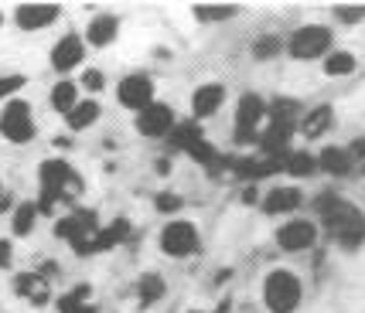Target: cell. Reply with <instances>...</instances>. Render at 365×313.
<instances>
[{
	"mask_svg": "<svg viewBox=\"0 0 365 313\" xmlns=\"http://www.w3.org/2000/svg\"><path fill=\"white\" fill-rule=\"evenodd\" d=\"M318 215L324 221V232L331 235L341 249H359L365 242V215L351 201H341L334 194L318 198Z\"/></svg>",
	"mask_w": 365,
	"mask_h": 313,
	"instance_id": "1",
	"label": "cell"
},
{
	"mask_svg": "<svg viewBox=\"0 0 365 313\" xmlns=\"http://www.w3.org/2000/svg\"><path fill=\"white\" fill-rule=\"evenodd\" d=\"M82 191V181L65 160H45L41 164V211H51L55 201H68Z\"/></svg>",
	"mask_w": 365,
	"mask_h": 313,
	"instance_id": "2",
	"label": "cell"
},
{
	"mask_svg": "<svg viewBox=\"0 0 365 313\" xmlns=\"http://www.w3.org/2000/svg\"><path fill=\"white\" fill-rule=\"evenodd\" d=\"M304 286L290 269H273L270 276L263 280V303L270 313H294L301 307Z\"/></svg>",
	"mask_w": 365,
	"mask_h": 313,
	"instance_id": "3",
	"label": "cell"
},
{
	"mask_svg": "<svg viewBox=\"0 0 365 313\" xmlns=\"http://www.w3.org/2000/svg\"><path fill=\"white\" fill-rule=\"evenodd\" d=\"M287 51H290V58H297V62H314V58L331 51V31H328L324 24H304V28L294 31Z\"/></svg>",
	"mask_w": 365,
	"mask_h": 313,
	"instance_id": "4",
	"label": "cell"
},
{
	"mask_svg": "<svg viewBox=\"0 0 365 313\" xmlns=\"http://www.w3.org/2000/svg\"><path fill=\"white\" fill-rule=\"evenodd\" d=\"M55 232L68 238L72 242V249L79 252H96V242H99V225H96V215L93 211H76V215H68V218L58 221V228Z\"/></svg>",
	"mask_w": 365,
	"mask_h": 313,
	"instance_id": "5",
	"label": "cell"
},
{
	"mask_svg": "<svg viewBox=\"0 0 365 313\" xmlns=\"http://www.w3.org/2000/svg\"><path fill=\"white\" fill-rule=\"evenodd\" d=\"M202 245L198 238V228L191 221H171L164 232H160V249L168 252L171 259H185V255H195Z\"/></svg>",
	"mask_w": 365,
	"mask_h": 313,
	"instance_id": "6",
	"label": "cell"
},
{
	"mask_svg": "<svg viewBox=\"0 0 365 313\" xmlns=\"http://www.w3.org/2000/svg\"><path fill=\"white\" fill-rule=\"evenodd\" d=\"M263 116H267V102H263L256 92L242 95L239 106H236V143L259 140V137H256V126L263 123Z\"/></svg>",
	"mask_w": 365,
	"mask_h": 313,
	"instance_id": "7",
	"label": "cell"
},
{
	"mask_svg": "<svg viewBox=\"0 0 365 313\" xmlns=\"http://www.w3.org/2000/svg\"><path fill=\"white\" fill-rule=\"evenodd\" d=\"M0 133L11 143H28L34 137V120L28 102H7L0 112Z\"/></svg>",
	"mask_w": 365,
	"mask_h": 313,
	"instance_id": "8",
	"label": "cell"
},
{
	"mask_svg": "<svg viewBox=\"0 0 365 313\" xmlns=\"http://www.w3.org/2000/svg\"><path fill=\"white\" fill-rule=\"evenodd\" d=\"M120 102L133 112H143L147 106H154V82L147 75H127L120 82Z\"/></svg>",
	"mask_w": 365,
	"mask_h": 313,
	"instance_id": "9",
	"label": "cell"
},
{
	"mask_svg": "<svg viewBox=\"0 0 365 313\" xmlns=\"http://www.w3.org/2000/svg\"><path fill=\"white\" fill-rule=\"evenodd\" d=\"M314 238H318V228H314V221H287L277 228V245L284 252H304L314 245Z\"/></svg>",
	"mask_w": 365,
	"mask_h": 313,
	"instance_id": "10",
	"label": "cell"
},
{
	"mask_svg": "<svg viewBox=\"0 0 365 313\" xmlns=\"http://www.w3.org/2000/svg\"><path fill=\"white\" fill-rule=\"evenodd\" d=\"M137 129H140L143 137H164V133H171L175 129V110L164 106V102L147 106L143 112H137Z\"/></svg>",
	"mask_w": 365,
	"mask_h": 313,
	"instance_id": "11",
	"label": "cell"
},
{
	"mask_svg": "<svg viewBox=\"0 0 365 313\" xmlns=\"http://www.w3.org/2000/svg\"><path fill=\"white\" fill-rule=\"evenodd\" d=\"M222 102H225V85H219V82H208L202 89H195V95H191V110H195L198 120L215 116L222 110Z\"/></svg>",
	"mask_w": 365,
	"mask_h": 313,
	"instance_id": "12",
	"label": "cell"
},
{
	"mask_svg": "<svg viewBox=\"0 0 365 313\" xmlns=\"http://www.w3.org/2000/svg\"><path fill=\"white\" fill-rule=\"evenodd\" d=\"M14 17L21 31H41L45 24H51L58 17V7H51V4H24V7H17Z\"/></svg>",
	"mask_w": 365,
	"mask_h": 313,
	"instance_id": "13",
	"label": "cell"
},
{
	"mask_svg": "<svg viewBox=\"0 0 365 313\" xmlns=\"http://www.w3.org/2000/svg\"><path fill=\"white\" fill-rule=\"evenodd\" d=\"M267 116H270V126H280V129H301V102H294V99H273V106L267 110Z\"/></svg>",
	"mask_w": 365,
	"mask_h": 313,
	"instance_id": "14",
	"label": "cell"
},
{
	"mask_svg": "<svg viewBox=\"0 0 365 313\" xmlns=\"http://www.w3.org/2000/svg\"><path fill=\"white\" fill-rule=\"evenodd\" d=\"M82 55H86L82 38H76V34H65L62 41L55 45V51H51V65H55L58 72H68V68H76V65L82 62Z\"/></svg>",
	"mask_w": 365,
	"mask_h": 313,
	"instance_id": "15",
	"label": "cell"
},
{
	"mask_svg": "<svg viewBox=\"0 0 365 313\" xmlns=\"http://www.w3.org/2000/svg\"><path fill=\"white\" fill-rule=\"evenodd\" d=\"M14 290L28 299V303H34V307L48 303V293H51V290H48V276H41V272H24V276H17Z\"/></svg>",
	"mask_w": 365,
	"mask_h": 313,
	"instance_id": "16",
	"label": "cell"
},
{
	"mask_svg": "<svg viewBox=\"0 0 365 313\" xmlns=\"http://www.w3.org/2000/svg\"><path fill=\"white\" fill-rule=\"evenodd\" d=\"M297 208H301V191L297 188H273L263 198V211L267 215H290Z\"/></svg>",
	"mask_w": 365,
	"mask_h": 313,
	"instance_id": "17",
	"label": "cell"
},
{
	"mask_svg": "<svg viewBox=\"0 0 365 313\" xmlns=\"http://www.w3.org/2000/svg\"><path fill=\"white\" fill-rule=\"evenodd\" d=\"M331 123H334V110H331V106H318V110L304 112L301 137H307V140H318V137H324V133L331 129Z\"/></svg>",
	"mask_w": 365,
	"mask_h": 313,
	"instance_id": "18",
	"label": "cell"
},
{
	"mask_svg": "<svg viewBox=\"0 0 365 313\" xmlns=\"http://www.w3.org/2000/svg\"><path fill=\"white\" fill-rule=\"evenodd\" d=\"M318 167H324V171L334 174V177H345V174H351L355 160H351V154L341 150V147H324L318 156Z\"/></svg>",
	"mask_w": 365,
	"mask_h": 313,
	"instance_id": "19",
	"label": "cell"
},
{
	"mask_svg": "<svg viewBox=\"0 0 365 313\" xmlns=\"http://www.w3.org/2000/svg\"><path fill=\"white\" fill-rule=\"evenodd\" d=\"M116 28H120V21L113 14L93 17V24H89V41H93V45H110L113 38H116Z\"/></svg>",
	"mask_w": 365,
	"mask_h": 313,
	"instance_id": "20",
	"label": "cell"
},
{
	"mask_svg": "<svg viewBox=\"0 0 365 313\" xmlns=\"http://www.w3.org/2000/svg\"><path fill=\"white\" fill-rule=\"evenodd\" d=\"M51 106H55L58 112H65V116L76 110V106H79V92H76V82H58V85L51 89Z\"/></svg>",
	"mask_w": 365,
	"mask_h": 313,
	"instance_id": "21",
	"label": "cell"
},
{
	"mask_svg": "<svg viewBox=\"0 0 365 313\" xmlns=\"http://www.w3.org/2000/svg\"><path fill=\"white\" fill-rule=\"evenodd\" d=\"M130 235V221L127 218H116L110 225V228H103L99 232V242H96V252H103V249H113V245H120L123 238Z\"/></svg>",
	"mask_w": 365,
	"mask_h": 313,
	"instance_id": "22",
	"label": "cell"
},
{
	"mask_svg": "<svg viewBox=\"0 0 365 313\" xmlns=\"http://www.w3.org/2000/svg\"><path fill=\"white\" fill-rule=\"evenodd\" d=\"M324 72H328V75H351V72H355V55H351V51H328Z\"/></svg>",
	"mask_w": 365,
	"mask_h": 313,
	"instance_id": "23",
	"label": "cell"
},
{
	"mask_svg": "<svg viewBox=\"0 0 365 313\" xmlns=\"http://www.w3.org/2000/svg\"><path fill=\"white\" fill-rule=\"evenodd\" d=\"M137 293H140V303H158L160 297H164V280L160 276H154V272H147V276H140V282H137Z\"/></svg>",
	"mask_w": 365,
	"mask_h": 313,
	"instance_id": "24",
	"label": "cell"
},
{
	"mask_svg": "<svg viewBox=\"0 0 365 313\" xmlns=\"http://www.w3.org/2000/svg\"><path fill=\"white\" fill-rule=\"evenodd\" d=\"M99 120V106L96 102H79L76 110L68 112V126L72 129H86V126H93Z\"/></svg>",
	"mask_w": 365,
	"mask_h": 313,
	"instance_id": "25",
	"label": "cell"
},
{
	"mask_svg": "<svg viewBox=\"0 0 365 313\" xmlns=\"http://www.w3.org/2000/svg\"><path fill=\"white\" fill-rule=\"evenodd\" d=\"M287 171L294 174V177H311V174L318 171V156H311V154H287Z\"/></svg>",
	"mask_w": 365,
	"mask_h": 313,
	"instance_id": "26",
	"label": "cell"
},
{
	"mask_svg": "<svg viewBox=\"0 0 365 313\" xmlns=\"http://www.w3.org/2000/svg\"><path fill=\"white\" fill-rule=\"evenodd\" d=\"M86 297H89V290L86 286H79L76 293H68V297L58 299V310L62 313H96L89 303H86Z\"/></svg>",
	"mask_w": 365,
	"mask_h": 313,
	"instance_id": "27",
	"label": "cell"
},
{
	"mask_svg": "<svg viewBox=\"0 0 365 313\" xmlns=\"http://www.w3.org/2000/svg\"><path fill=\"white\" fill-rule=\"evenodd\" d=\"M34 218H38V208H34V204H21V208L14 211V232L28 235L34 228Z\"/></svg>",
	"mask_w": 365,
	"mask_h": 313,
	"instance_id": "28",
	"label": "cell"
},
{
	"mask_svg": "<svg viewBox=\"0 0 365 313\" xmlns=\"http://www.w3.org/2000/svg\"><path fill=\"white\" fill-rule=\"evenodd\" d=\"M277 51H280V38H277V34H263V38H259V41L253 45V55L259 58V62L273 58Z\"/></svg>",
	"mask_w": 365,
	"mask_h": 313,
	"instance_id": "29",
	"label": "cell"
},
{
	"mask_svg": "<svg viewBox=\"0 0 365 313\" xmlns=\"http://www.w3.org/2000/svg\"><path fill=\"white\" fill-rule=\"evenodd\" d=\"M171 137H175L178 147H185V150H188L195 140H202V129H198L195 123H185V126H175V129H171Z\"/></svg>",
	"mask_w": 365,
	"mask_h": 313,
	"instance_id": "30",
	"label": "cell"
},
{
	"mask_svg": "<svg viewBox=\"0 0 365 313\" xmlns=\"http://www.w3.org/2000/svg\"><path fill=\"white\" fill-rule=\"evenodd\" d=\"M188 154L195 156V160H198V164H205V167H212V164H215V150H212V143L205 140V137H202V140H195L188 147Z\"/></svg>",
	"mask_w": 365,
	"mask_h": 313,
	"instance_id": "31",
	"label": "cell"
},
{
	"mask_svg": "<svg viewBox=\"0 0 365 313\" xmlns=\"http://www.w3.org/2000/svg\"><path fill=\"white\" fill-rule=\"evenodd\" d=\"M195 17L198 21H229V17H236V7H195Z\"/></svg>",
	"mask_w": 365,
	"mask_h": 313,
	"instance_id": "32",
	"label": "cell"
},
{
	"mask_svg": "<svg viewBox=\"0 0 365 313\" xmlns=\"http://www.w3.org/2000/svg\"><path fill=\"white\" fill-rule=\"evenodd\" d=\"M334 17L345 24H359V21H365V7H334Z\"/></svg>",
	"mask_w": 365,
	"mask_h": 313,
	"instance_id": "33",
	"label": "cell"
},
{
	"mask_svg": "<svg viewBox=\"0 0 365 313\" xmlns=\"http://www.w3.org/2000/svg\"><path fill=\"white\" fill-rule=\"evenodd\" d=\"M82 85H86V89H93V92H99V89H103V72H96V68L82 72Z\"/></svg>",
	"mask_w": 365,
	"mask_h": 313,
	"instance_id": "34",
	"label": "cell"
},
{
	"mask_svg": "<svg viewBox=\"0 0 365 313\" xmlns=\"http://www.w3.org/2000/svg\"><path fill=\"white\" fill-rule=\"evenodd\" d=\"M21 85H24V78H21V75H4V78H0V95L17 92Z\"/></svg>",
	"mask_w": 365,
	"mask_h": 313,
	"instance_id": "35",
	"label": "cell"
},
{
	"mask_svg": "<svg viewBox=\"0 0 365 313\" xmlns=\"http://www.w3.org/2000/svg\"><path fill=\"white\" fill-rule=\"evenodd\" d=\"M154 204H158V211H178V208H181V198H175V194H160Z\"/></svg>",
	"mask_w": 365,
	"mask_h": 313,
	"instance_id": "36",
	"label": "cell"
},
{
	"mask_svg": "<svg viewBox=\"0 0 365 313\" xmlns=\"http://www.w3.org/2000/svg\"><path fill=\"white\" fill-rule=\"evenodd\" d=\"M11 255H14V252H11V242L0 238V266H11Z\"/></svg>",
	"mask_w": 365,
	"mask_h": 313,
	"instance_id": "37",
	"label": "cell"
},
{
	"mask_svg": "<svg viewBox=\"0 0 365 313\" xmlns=\"http://www.w3.org/2000/svg\"><path fill=\"white\" fill-rule=\"evenodd\" d=\"M359 171H362V174H365V164H362V167H359Z\"/></svg>",
	"mask_w": 365,
	"mask_h": 313,
	"instance_id": "38",
	"label": "cell"
},
{
	"mask_svg": "<svg viewBox=\"0 0 365 313\" xmlns=\"http://www.w3.org/2000/svg\"><path fill=\"white\" fill-rule=\"evenodd\" d=\"M0 21H4V14H0Z\"/></svg>",
	"mask_w": 365,
	"mask_h": 313,
	"instance_id": "39",
	"label": "cell"
}]
</instances>
